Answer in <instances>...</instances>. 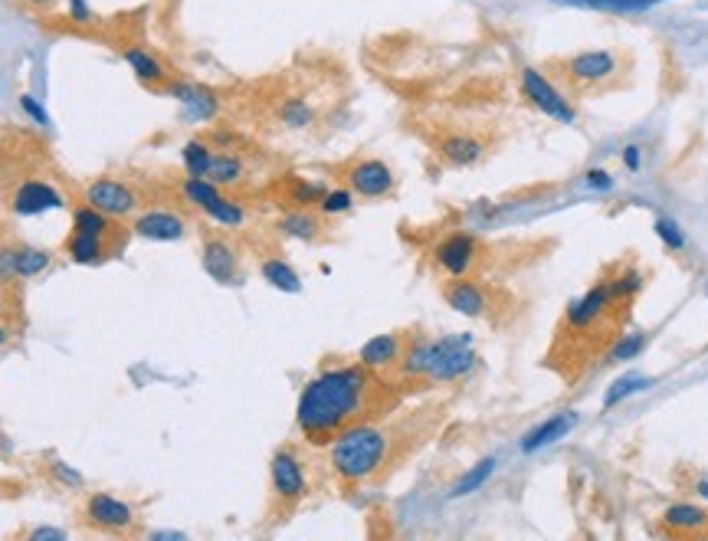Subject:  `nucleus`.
Segmentation results:
<instances>
[{
  "instance_id": "17",
  "label": "nucleus",
  "mask_w": 708,
  "mask_h": 541,
  "mask_svg": "<svg viewBox=\"0 0 708 541\" xmlns=\"http://www.w3.org/2000/svg\"><path fill=\"white\" fill-rule=\"evenodd\" d=\"M410 341V332H387V335H374L371 341H364L358 351V364H364L374 374H384L391 378V371L397 368L400 355H404Z\"/></svg>"
},
{
  "instance_id": "14",
  "label": "nucleus",
  "mask_w": 708,
  "mask_h": 541,
  "mask_svg": "<svg viewBox=\"0 0 708 541\" xmlns=\"http://www.w3.org/2000/svg\"><path fill=\"white\" fill-rule=\"evenodd\" d=\"M200 263H204V273L220 286H240L243 282V253L223 233H207L200 243Z\"/></svg>"
},
{
  "instance_id": "26",
  "label": "nucleus",
  "mask_w": 708,
  "mask_h": 541,
  "mask_svg": "<svg viewBox=\"0 0 708 541\" xmlns=\"http://www.w3.org/2000/svg\"><path fill=\"white\" fill-rule=\"evenodd\" d=\"M207 220H214L217 227H227V230H240L246 227V220H250V210L240 201V197H230L227 191H220L214 201H210L204 210H200Z\"/></svg>"
},
{
  "instance_id": "5",
  "label": "nucleus",
  "mask_w": 708,
  "mask_h": 541,
  "mask_svg": "<svg viewBox=\"0 0 708 541\" xmlns=\"http://www.w3.org/2000/svg\"><path fill=\"white\" fill-rule=\"evenodd\" d=\"M312 463L299 443H282L269 460V522L279 525L292 519L302 509V502L312 496Z\"/></svg>"
},
{
  "instance_id": "1",
  "label": "nucleus",
  "mask_w": 708,
  "mask_h": 541,
  "mask_svg": "<svg viewBox=\"0 0 708 541\" xmlns=\"http://www.w3.org/2000/svg\"><path fill=\"white\" fill-rule=\"evenodd\" d=\"M404 391L384 374L368 371L364 364H332L322 368L302 387L295 407V427L309 446H328L338 433L358 423L394 414L404 407Z\"/></svg>"
},
{
  "instance_id": "22",
  "label": "nucleus",
  "mask_w": 708,
  "mask_h": 541,
  "mask_svg": "<svg viewBox=\"0 0 708 541\" xmlns=\"http://www.w3.org/2000/svg\"><path fill=\"white\" fill-rule=\"evenodd\" d=\"M59 207H66V197L46 181H27L20 184L14 194V210L23 217L43 214V210H59Z\"/></svg>"
},
{
  "instance_id": "29",
  "label": "nucleus",
  "mask_w": 708,
  "mask_h": 541,
  "mask_svg": "<svg viewBox=\"0 0 708 541\" xmlns=\"http://www.w3.org/2000/svg\"><path fill=\"white\" fill-rule=\"evenodd\" d=\"M259 273H263V279L273 289H282V292H299L302 289L299 273H295V269L282 260L279 253H266L263 260H259Z\"/></svg>"
},
{
  "instance_id": "3",
  "label": "nucleus",
  "mask_w": 708,
  "mask_h": 541,
  "mask_svg": "<svg viewBox=\"0 0 708 541\" xmlns=\"http://www.w3.org/2000/svg\"><path fill=\"white\" fill-rule=\"evenodd\" d=\"M633 319V302H623L613 296L607 269L581 299L568 302V309L554 325L545 368L574 387L581 384L590 371L604 364V355L617 341Z\"/></svg>"
},
{
  "instance_id": "20",
  "label": "nucleus",
  "mask_w": 708,
  "mask_h": 541,
  "mask_svg": "<svg viewBox=\"0 0 708 541\" xmlns=\"http://www.w3.org/2000/svg\"><path fill=\"white\" fill-rule=\"evenodd\" d=\"M279 237L289 240H302V243H322L328 240V223L318 210H286L276 220Z\"/></svg>"
},
{
  "instance_id": "10",
  "label": "nucleus",
  "mask_w": 708,
  "mask_h": 541,
  "mask_svg": "<svg viewBox=\"0 0 708 541\" xmlns=\"http://www.w3.org/2000/svg\"><path fill=\"white\" fill-rule=\"evenodd\" d=\"M495 141L486 132L476 128H443L433 138V155L440 158L446 168H472V164L486 161L492 155Z\"/></svg>"
},
{
  "instance_id": "33",
  "label": "nucleus",
  "mask_w": 708,
  "mask_h": 541,
  "mask_svg": "<svg viewBox=\"0 0 708 541\" xmlns=\"http://www.w3.org/2000/svg\"><path fill=\"white\" fill-rule=\"evenodd\" d=\"M318 214H322L325 220H332V217H345L354 210V191L351 187H328L325 197L318 201Z\"/></svg>"
},
{
  "instance_id": "44",
  "label": "nucleus",
  "mask_w": 708,
  "mask_h": 541,
  "mask_svg": "<svg viewBox=\"0 0 708 541\" xmlns=\"http://www.w3.org/2000/svg\"><path fill=\"white\" fill-rule=\"evenodd\" d=\"M23 4L33 7V10H53V7H56V0H23Z\"/></svg>"
},
{
  "instance_id": "9",
  "label": "nucleus",
  "mask_w": 708,
  "mask_h": 541,
  "mask_svg": "<svg viewBox=\"0 0 708 541\" xmlns=\"http://www.w3.org/2000/svg\"><path fill=\"white\" fill-rule=\"evenodd\" d=\"M518 89H522L525 102L535 105L541 115H548V119L561 122V125H574L577 109H574L571 96L545 73V69L522 66V69H518Z\"/></svg>"
},
{
  "instance_id": "13",
  "label": "nucleus",
  "mask_w": 708,
  "mask_h": 541,
  "mask_svg": "<svg viewBox=\"0 0 708 541\" xmlns=\"http://www.w3.org/2000/svg\"><path fill=\"white\" fill-rule=\"evenodd\" d=\"M82 522L102 535H132L135 509L112 492H89L82 502Z\"/></svg>"
},
{
  "instance_id": "39",
  "label": "nucleus",
  "mask_w": 708,
  "mask_h": 541,
  "mask_svg": "<svg viewBox=\"0 0 708 541\" xmlns=\"http://www.w3.org/2000/svg\"><path fill=\"white\" fill-rule=\"evenodd\" d=\"M50 469H53V476L63 482L66 489H79V486H82V476L76 473V469H69L66 463H53Z\"/></svg>"
},
{
  "instance_id": "28",
  "label": "nucleus",
  "mask_w": 708,
  "mask_h": 541,
  "mask_svg": "<svg viewBox=\"0 0 708 541\" xmlns=\"http://www.w3.org/2000/svg\"><path fill=\"white\" fill-rule=\"evenodd\" d=\"M574 423H577V414H554V417H548L545 423H541V427H535L528 433V437L522 440V450L525 453H535V450H541V446H548V443H554V440H561L564 433H571L574 430Z\"/></svg>"
},
{
  "instance_id": "6",
  "label": "nucleus",
  "mask_w": 708,
  "mask_h": 541,
  "mask_svg": "<svg viewBox=\"0 0 708 541\" xmlns=\"http://www.w3.org/2000/svg\"><path fill=\"white\" fill-rule=\"evenodd\" d=\"M443 299L453 312L466 315V319H479V322H492V325H502L505 312L512 309L509 292H505L502 286H492V282L479 279V276L446 279Z\"/></svg>"
},
{
  "instance_id": "36",
  "label": "nucleus",
  "mask_w": 708,
  "mask_h": 541,
  "mask_svg": "<svg viewBox=\"0 0 708 541\" xmlns=\"http://www.w3.org/2000/svg\"><path fill=\"white\" fill-rule=\"evenodd\" d=\"M66 14L73 23H79V27H92V23H96V10H92L89 0H66Z\"/></svg>"
},
{
  "instance_id": "30",
  "label": "nucleus",
  "mask_w": 708,
  "mask_h": 541,
  "mask_svg": "<svg viewBox=\"0 0 708 541\" xmlns=\"http://www.w3.org/2000/svg\"><path fill=\"white\" fill-rule=\"evenodd\" d=\"M53 253L50 250H40V246H14V276L20 279H30V276H40L46 266H50Z\"/></svg>"
},
{
  "instance_id": "4",
  "label": "nucleus",
  "mask_w": 708,
  "mask_h": 541,
  "mask_svg": "<svg viewBox=\"0 0 708 541\" xmlns=\"http://www.w3.org/2000/svg\"><path fill=\"white\" fill-rule=\"evenodd\" d=\"M545 73L568 92V96H604L630 82V56L620 50H577L551 60Z\"/></svg>"
},
{
  "instance_id": "16",
  "label": "nucleus",
  "mask_w": 708,
  "mask_h": 541,
  "mask_svg": "<svg viewBox=\"0 0 708 541\" xmlns=\"http://www.w3.org/2000/svg\"><path fill=\"white\" fill-rule=\"evenodd\" d=\"M187 217L177 214L174 207H141L132 217V233L141 240H155V243H174L187 237Z\"/></svg>"
},
{
  "instance_id": "27",
  "label": "nucleus",
  "mask_w": 708,
  "mask_h": 541,
  "mask_svg": "<svg viewBox=\"0 0 708 541\" xmlns=\"http://www.w3.org/2000/svg\"><path fill=\"white\" fill-rule=\"evenodd\" d=\"M315 119H318L315 105L305 96H282L276 102V122L289 128V132H305V128L315 125Z\"/></svg>"
},
{
  "instance_id": "45",
  "label": "nucleus",
  "mask_w": 708,
  "mask_h": 541,
  "mask_svg": "<svg viewBox=\"0 0 708 541\" xmlns=\"http://www.w3.org/2000/svg\"><path fill=\"white\" fill-rule=\"evenodd\" d=\"M148 538H181V532H151Z\"/></svg>"
},
{
  "instance_id": "43",
  "label": "nucleus",
  "mask_w": 708,
  "mask_h": 541,
  "mask_svg": "<svg viewBox=\"0 0 708 541\" xmlns=\"http://www.w3.org/2000/svg\"><path fill=\"white\" fill-rule=\"evenodd\" d=\"M623 164H627L630 171H636L640 168V148L636 145H630V148H623Z\"/></svg>"
},
{
  "instance_id": "18",
  "label": "nucleus",
  "mask_w": 708,
  "mask_h": 541,
  "mask_svg": "<svg viewBox=\"0 0 708 541\" xmlns=\"http://www.w3.org/2000/svg\"><path fill=\"white\" fill-rule=\"evenodd\" d=\"M207 181H214L223 191H240L243 184H250V161H246L243 151L233 148H214V161H210Z\"/></svg>"
},
{
  "instance_id": "32",
  "label": "nucleus",
  "mask_w": 708,
  "mask_h": 541,
  "mask_svg": "<svg viewBox=\"0 0 708 541\" xmlns=\"http://www.w3.org/2000/svg\"><path fill=\"white\" fill-rule=\"evenodd\" d=\"M181 158H184V171L191 174V178H207L210 161H214V145L204 138H191L184 145Z\"/></svg>"
},
{
  "instance_id": "19",
  "label": "nucleus",
  "mask_w": 708,
  "mask_h": 541,
  "mask_svg": "<svg viewBox=\"0 0 708 541\" xmlns=\"http://www.w3.org/2000/svg\"><path fill=\"white\" fill-rule=\"evenodd\" d=\"M164 92L181 102L191 119H214V115L220 112L217 92L207 89V86H200V82H181V79L174 82L171 79L168 86H164Z\"/></svg>"
},
{
  "instance_id": "7",
  "label": "nucleus",
  "mask_w": 708,
  "mask_h": 541,
  "mask_svg": "<svg viewBox=\"0 0 708 541\" xmlns=\"http://www.w3.org/2000/svg\"><path fill=\"white\" fill-rule=\"evenodd\" d=\"M476 351H472V338L469 335H443V338H430V361H427V374H423V387L433 384H453L459 378L476 368Z\"/></svg>"
},
{
  "instance_id": "41",
  "label": "nucleus",
  "mask_w": 708,
  "mask_h": 541,
  "mask_svg": "<svg viewBox=\"0 0 708 541\" xmlns=\"http://www.w3.org/2000/svg\"><path fill=\"white\" fill-rule=\"evenodd\" d=\"M30 538L33 541H63L66 532H63V528H33Z\"/></svg>"
},
{
  "instance_id": "21",
  "label": "nucleus",
  "mask_w": 708,
  "mask_h": 541,
  "mask_svg": "<svg viewBox=\"0 0 708 541\" xmlns=\"http://www.w3.org/2000/svg\"><path fill=\"white\" fill-rule=\"evenodd\" d=\"M122 246L125 243L89 237V233L73 230V233H69V240H66V253H69V260L79 263V266H99V263L112 260V256L122 253Z\"/></svg>"
},
{
  "instance_id": "37",
  "label": "nucleus",
  "mask_w": 708,
  "mask_h": 541,
  "mask_svg": "<svg viewBox=\"0 0 708 541\" xmlns=\"http://www.w3.org/2000/svg\"><path fill=\"white\" fill-rule=\"evenodd\" d=\"M643 384H646V381H643V378H633V374H630V378H623L620 384H613V391L604 397V407H613L617 401H623V397H627L630 391H640Z\"/></svg>"
},
{
  "instance_id": "34",
  "label": "nucleus",
  "mask_w": 708,
  "mask_h": 541,
  "mask_svg": "<svg viewBox=\"0 0 708 541\" xmlns=\"http://www.w3.org/2000/svg\"><path fill=\"white\" fill-rule=\"evenodd\" d=\"M676 486L686 492V496L708 499V469L679 466V469H676Z\"/></svg>"
},
{
  "instance_id": "2",
  "label": "nucleus",
  "mask_w": 708,
  "mask_h": 541,
  "mask_svg": "<svg viewBox=\"0 0 708 541\" xmlns=\"http://www.w3.org/2000/svg\"><path fill=\"white\" fill-rule=\"evenodd\" d=\"M446 407L427 404L417 410H394L387 417L358 423L328 443V473L341 489H358L381 482L400 469L413 453L427 443L443 423Z\"/></svg>"
},
{
  "instance_id": "38",
  "label": "nucleus",
  "mask_w": 708,
  "mask_h": 541,
  "mask_svg": "<svg viewBox=\"0 0 708 541\" xmlns=\"http://www.w3.org/2000/svg\"><path fill=\"white\" fill-rule=\"evenodd\" d=\"M656 233L672 246V250H682V246H686V237H682L672 220H656Z\"/></svg>"
},
{
  "instance_id": "42",
  "label": "nucleus",
  "mask_w": 708,
  "mask_h": 541,
  "mask_svg": "<svg viewBox=\"0 0 708 541\" xmlns=\"http://www.w3.org/2000/svg\"><path fill=\"white\" fill-rule=\"evenodd\" d=\"M587 184L590 187H613V178H610V171H587Z\"/></svg>"
},
{
  "instance_id": "31",
  "label": "nucleus",
  "mask_w": 708,
  "mask_h": 541,
  "mask_svg": "<svg viewBox=\"0 0 708 541\" xmlns=\"http://www.w3.org/2000/svg\"><path fill=\"white\" fill-rule=\"evenodd\" d=\"M554 4H568V7H587L600 10V14H640L649 10L659 0H554Z\"/></svg>"
},
{
  "instance_id": "8",
  "label": "nucleus",
  "mask_w": 708,
  "mask_h": 541,
  "mask_svg": "<svg viewBox=\"0 0 708 541\" xmlns=\"http://www.w3.org/2000/svg\"><path fill=\"white\" fill-rule=\"evenodd\" d=\"M433 266L440 269L446 279L476 276L489 266V250L482 246L479 237H472V233L453 230L433 246Z\"/></svg>"
},
{
  "instance_id": "40",
  "label": "nucleus",
  "mask_w": 708,
  "mask_h": 541,
  "mask_svg": "<svg viewBox=\"0 0 708 541\" xmlns=\"http://www.w3.org/2000/svg\"><path fill=\"white\" fill-rule=\"evenodd\" d=\"M20 105H23V112H27L30 119H37L40 125L50 122V119H46V112H43V105H37V99H33V96H20Z\"/></svg>"
},
{
  "instance_id": "12",
  "label": "nucleus",
  "mask_w": 708,
  "mask_h": 541,
  "mask_svg": "<svg viewBox=\"0 0 708 541\" xmlns=\"http://www.w3.org/2000/svg\"><path fill=\"white\" fill-rule=\"evenodd\" d=\"M341 181L351 187L354 197H364V201H384L397 191L394 171L387 168L381 158H354L341 168Z\"/></svg>"
},
{
  "instance_id": "46",
  "label": "nucleus",
  "mask_w": 708,
  "mask_h": 541,
  "mask_svg": "<svg viewBox=\"0 0 708 541\" xmlns=\"http://www.w3.org/2000/svg\"><path fill=\"white\" fill-rule=\"evenodd\" d=\"M10 338V332H7V325H0V345H4V341Z\"/></svg>"
},
{
  "instance_id": "23",
  "label": "nucleus",
  "mask_w": 708,
  "mask_h": 541,
  "mask_svg": "<svg viewBox=\"0 0 708 541\" xmlns=\"http://www.w3.org/2000/svg\"><path fill=\"white\" fill-rule=\"evenodd\" d=\"M328 187L322 181H309V178H299V174H289L282 178L279 184V204L286 210H315L318 201L325 197Z\"/></svg>"
},
{
  "instance_id": "25",
  "label": "nucleus",
  "mask_w": 708,
  "mask_h": 541,
  "mask_svg": "<svg viewBox=\"0 0 708 541\" xmlns=\"http://www.w3.org/2000/svg\"><path fill=\"white\" fill-rule=\"evenodd\" d=\"M607 279H610L613 296L623 299V302H636V299H640V292L646 289L649 273H646V269L636 266L633 260H627V263L610 266V269H607Z\"/></svg>"
},
{
  "instance_id": "15",
  "label": "nucleus",
  "mask_w": 708,
  "mask_h": 541,
  "mask_svg": "<svg viewBox=\"0 0 708 541\" xmlns=\"http://www.w3.org/2000/svg\"><path fill=\"white\" fill-rule=\"evenodd\" d=\"M659 538H686V541H708V509L695 502H672L659 512L656 522Z\"/></svg>"
},
{
  "instance_id": "35",
  "label": "nucleus",
  "mask_w": 708,
  "mask_h": 541,
  "mask_svg": "<svg viewBox=\"0 0 708 541\" xmlns=\"http://www.w3.org/2000/svg\"><path fill=\"white\" fill-rule=\"evenodd\" d=\"M492 469H495V460H492V456H489V460H482L479 466H472L469 473L453 486V496H469V492H476V489L482 486V482H486V479L492 476Z\"/></svg>"
},
{
  "instance_id": "24",
  "label": "nucleus",
  "mask_w": 708,
  "mask_h": 541,
  "mask_svg": "<svg viewBox=\"0 0 708 541\" xmlns=\"http://www.w3.org/2000/svg\"><path fill=\"white\" fill-rule=\"evenodd\" d=\"M122 56H125L128 69H132V73L145 82V86L164 89L174 79V73H168V66H164L151 50H145V46H125Z\"/></svg>"
},
{
  "instance_id": "11",
  "label": "nucleus",
  "mask_w": 708,
  "mask_h": 541,
  "mask_svg": "<svg viewBox=\"0 0 708 541\" xmlns=\"http://www.w3.org/2000/svg\"><path fill=\"white\" fill-rule=\"evenodd\" d=\"M82 201L89 207L102 210L105 217L112 220H132L145 201H141L138 187L128 184V181H118V178H96L86 184V191H82Z\"/></svg>"
}]
</instances>
